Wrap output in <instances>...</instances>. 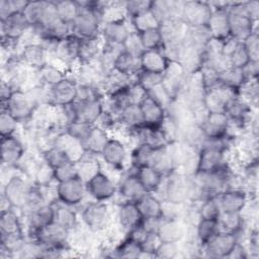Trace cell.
Wrapping results in <instances>:
<instances>
[{"label":"cell","mask_w":259,"mask_h":259,"mask_svg":"<svg viewBox=\"0 0 259 259\" xmlns=\"http://www.w3.org/2000/svg\"><path fill=\"white\" fill-rule=\"evenodd\" d=\"M0 235L1 245L9 248L13 253L25 240L21 220L12 207L3 209L0 212Z\"/></svg>","instance_id":"6da1fadb"},{"label":"cell","mask_w":259,"mask_h":259,"mask_svg":"<svg viewBox=\"0 0 259 259\" xmlns=\"http://www.w3.org/2000/svg\"><path fill=\"white\" fill-rule=\"evenodd\" d=\"M81 222L90 233L104 232L111 223L109 206L104 201L92 200L81 211Z\"/></svg>","instance_id":"7a4b0ae2"},{"label":"cell","mask_w":259,"mask_h":259,"mask_svg":"<svg viewBox=\"0 0 259 259\" xmlns=\"http://www.w3.org/2000/svg\"><path fill=\"white\" fill-rule=\"evenodd\" d=\"M1 104V109L7 110L19 123L31 119L38 108L26 90H13L9 98Z\"/></svg>","instance_id":"3957f363"},{"label":"cell","mask_w":259,"mask_h":259,"mask_svg":"<svg viewBox=\"0 0 259 259\" xmlns=\"http://www.w3.org/2000/svg\"><path fill=\"white\" fill-rule=\"evenodd\" d=\"M231 37L243 41L252 32L257 30L256 23L243 10L242 2H231L228 9Z\"/></svg>","instance_id":"277c9868"},{"label":"cell","mask_w":259,"mask_h":259,"mask_svg":"<svg viewBox=\"0 0 259 259\" xmlns=\"http://www.w3.org/2000/svg\"><path fill=\"white\" fill-rule=\"evenodd\" d=\"M71 233L72 232L53 222L52 224L39 229L29 237V239L38 242L42 248L68 250L70 249Z\"/></svg>","instance_id":"5b68a950"},{"label":"cell","mask_w":259,"mask_h":259,"mask_svg":"<svg viewBox=\"0 0 259 259\" xmlns=\"http://www.w3.org/2000/svg\"><path fill=\"white\" fill-rule=\"evenodd\" d=\"M32 185L21 175H11L3 185L2 197L8 205L14 209H20L25 206Z\"/></svg>","instance_id":"8992f818"},{"label":"cell","mask_w":259,"mask_h":259,"mask_svg":"<svg viewBox=\"0 0 259 259\" xmlns=\"http://www.w3.org/2000/svg\"><path fill=\"white\" fill-rule=\"evenodd\" d=\"M55 194L56 199L64 204L70 206L78 205L86 197V183L79 176L63 182H57Z\"/></svg>","instance_id":"52a82bcc"},{"label":"cell","mask_w":259,"mask_h":259,"mask_svg":"<svg viewBox=\"0 0 259 259\" xmlns=\"http://www.w3.org/2000/svg\"><path fill=\"white\" fill-rule=\"evenodd\" d=\"M86 189L93 200L106 202L117 193V184L101 169L86 182Z\"/></svg>","instance_id":"ba28073f"},{"label":"cell","mask_w":259,"mask_h":259,"mask_svg":"<svg viewBox=\"0 0 259 259\" xmlns=\"http://www.w3.org/2000/svg\"><path fill=\"white\" fill-rule=\"evenodd\" d=\"M211 7L205 1H184L180 19L187 27L204 26L211 14Z\"/></svg>","instance_id":"9c48e42d"},{"label":"cell","mask_w":259,"mask_h":259,"mask_svg":"<svg viewBox=\"0 0 259 259\" xmlns=\"http://www.w3.org/2000/svg\"><path fill=\"white\" fill-rule=\"evenodd\" d=\"M239 243V235L220 231L209 242L202 246L204 252L213 258H228Z\"/></svg>","instance_id":"30bf717a"},{"label":"cell","mask_w":259,"mask_h":259,"mask_svg":"<svg viewBox=\"0 0 259 259\" xmlns=\"http://www.w3.org/2000/svg\"><path fill=\"white\" fill-rule=\"evenodd\" d=\"M100 158L110 168L122 171L128 158L127 148L121 140L110 138L100 153Z\"/></svg>","instance_id":"8fae6325"},{"label":"cell","mask_w":259,"mask_h":259,"mask_svg":"<svg viewBox=\"0 0 259 259\" xmlns=\"http://www.w3.org/2000/svg\"><path fill=\"white\" fill-rule=\"evenodd\" d=\"M77 79L66 76L58 84L49 87L50 105L61 106L73 103L77 97Z\"/></svg>","instance_id":"7c38bea8"},{"label":"cell","mask_w":259,"mask_h":259,"mask_svg":"<svg viewBox=\"0 0 259 259\" xmlns=\"http://www.w3.org/2000/svg\"><path fill=\"white\" fill-rule=\"evenodd\" d=\"M205 138L219 139L229 134V117L226 112H208L198 123Z\"/></svg>","instance_id":"4fadbf2b"},{"label":"cell","mask_w":259,"mask_h":259,"mask_svg":"<svg viewBox=\"0 0 259 259\" xmlns=\"http://www.w3.org/2000/svg\"><path fill=\"white\" fill-rule=\"evenodd\" d=\"M226 152L213 146H201L197 154L196 172H210L225 165L227 163Z\"/></svg>","instance_id":"5bb4252c"},{"label":"cell","mask_w":259,"mask_h":259,"mask_svg":"<svg viewBox=\"0 0 259 259\" xmlns=\"http://www.w3.org/2000/svg\"><path fill=\"white\" fill-rule=\"evenodd\" d=\"M0 29L1 38L18 42L25 32H27L28 29H31V26L23 12H17L11 14L3 20H0Z\"/></svg>","instance_id":"9a60e30c"},{"label":"cell","mask_w":259,"mask_h":259,"mask_svg":"<svg viewBox=\"0 0 259 259\" xmlns=\"http://www.w3.org/2000/svg\"><path fill=\"white\" fill-rule=\"evenodd\" d=\"M222 212H242L249 201V194L243 188H228L218 196Z\"/></svg>","instance_id":"2e32d148"},{"label":"cell","mask_w":259,"mask_h":259,"mask_svg":"<svg viewBox=\"0 0 259 259\" xmlns=\"http://www.w3.org/2000/svg\"><path fill=\"white\" fill-rule=\"evenodd\" d=\"M25 154L22 141L15 135L1 138V163L2 166L16 167Z\"/></svg>","instance_id":"e0dca14e"},{"label":"cell","mask_w":259,"mask_h":259,"mask_svg":"<svg viewBox=\"0 0 259 259\" xmlns=\"http://www.w3.org/2000/svg\"><path fill=\"white\" fill-rule=\"evenodd\" d=\"M17 56L24 66L35 70L41 69L49 63V53L38 41L24 45Z\"/></svg>","instance_id":"ac0fdd59"},{"label":"cell","mask_w":259,"mask_h":259,"mask_svg":"<svg viewBox=\"0 0 259 259\" xmlns=\"http://www.w3.org/2000/svg\"><path fill=\"white\" fill-rule=\"evenodd\" d=\"M116 220L118 226L127 233L141 226L144 219L135 201L122 200L117 207Z\"/></svg>","instance_id":"d6986e66"},{"label":"cell","mask_w":259,"mask_h":259,"mask_svg":"<svg viewBox=\"0 0 259 259\" xmlns=\"http://www.w3.org/2000/svg\"><path fill=\"white\" fill-rule=\"evenodd\" d=\"M131 29L126 19H116L103 22L100 30V37L105 44L122 46Z\"/></svg>","instance_id":"ffe728a7"},{"label":"cell","mask_w":259,"mask_h":259,"mask_svg":"<svg viewBox=\"0 0 259 259\" xmlns=\"http://www.w3.org/2000/svg\"><path fill=\"white\" fill-rule=\"evenodd\" d=\"M139 105L144 117V124L154 127H161L167 116L166 108L149 94H147Z\"/></svg>","instance_id":"44dd1931"},{"label":"cell","mask_w":259,"mask_h":259,"mask_svg":"<svg viewBox=\"0 0 259 259\" xmlns=\"http://www.w3.org/2000/svg\"><path fill=\"white\" fill-rule=\"evenodd\" d=\"M74 108L76 114L75 121H82L94 125L104 110L103 99L74 101Z\"/></svg>","instance_id":"7402d4cb"},{"label":"cell","mask_w":259,"mask_h":259,"mask_svg":"<svg viewBox=\"0 0 259 259\" xmlns=\"http://www.w3.org/2000/svg\"><path fill=\"white\" fill-rule=\"evenodd\" d=\"M228 9H212L206 24L212 39L224 41L231 37Z\"/></svg>","instance_id":"603a6c76"},{"label":"cell","mask_w":259,"mask_h":259,"mask_svg":"<svg viewBox=\"0 0 259 259\" xmlns=\"http://www.w3.org/2000/svg\"><path fill=\"white\" fill-rule=\"evenodd\" d=\"M79 44L80 38L71 33L58 42L56 51L53 55L62 65H73L74 63L78 62Z\"/></svg>","instance_id":"cb8c5ba5"},{"label":"cell","mask_w":259,"mask_h":259,"mask_svg":"<svg viewBox=\"0 0 259 259\" xmlns=\"http://www.w3.org/2000/svg\"><path fill=\"white\" fill-rule=\"evenodd\" d=\"M27 223L28 238L31 237L39 229L54 222V205L48 202L25 214Z\"/></svg>","instance_id":"d4e9b609"},{"label":"cell","mask_w":259,"mask_h":259,"mask_svg":"<svg viewBox=\"0 0 259 259\" xmlns=\"http://www.w3.org/2000/svg\"><path fill=\"white\" fill-rule=\"evenodd\" d=\"M117 193L123 200L136 201L147 193L135 172L122 175L117 182Z\"/></svg>","instance_id":"484cf974"},{"label":"cell","mask_w":259,"mask_h":259,"mask_svg":"<svg viewBox=\"0 0 259 259\" xmlns=\"http://www.w3.org/2000/svg\"><path fill=\"white\" fill-rule=\"evenodd\" d=\"M142 71L153 72L158 74H164L168 68L169 60L160 50H148L140 58Z\"/></svg>","instance_id":"4316f807"},{"label":"cell","mask_w":259,"mask_h":259,"mask_svg":"<svg viewBox=\"0 0 259 259\" xmlns=\"http://www.w3.org/2000/svg\"><path fill=\"white\" fill-rule=\"evenodd\" d=\"M170 175L171 179H169L166 186L167 199L171 203L180 204L189 197L191 182H188L182 176L173 177L172 173Z\"/></svg>","instance_id":"83f0119b"},{"label":"cell","mask_w":259,"mask_h":259,"mask_svg":"<svg viewBox=\"0 0 259 259\" xmlns=\"http://www.w3.org/2000/svg\"><path fill=\"white\" fill-rule=\"evenodd\" d=\"M143 219H163L164 206L162 201L153 193L147 192L135 201Z\"/></svg>","instance_id":"f1b7e54d"},{"label":"cell","mask_w":259,"mask_h":259,"mask_svg":"<svg viewBox=\"0 0 259 259\" xmlns=\"http://www.w3.org/2000/svg\"><path fill=\"white\" fill-rule=\"evenodd\" d=\"M103 40L100 36L92 38H80L78 63L79 64H91L95 62L102 51Z\"/></svg>","instance_id":"f546056e"},{"label":"cell","mask_w":259,"mask_h":259,"mask_svg":"<svg viewBox=\"0 0 259 259\" xmlns=\"http://www.w3.org/2000/svg\"><path fill=\"white\" fill-rule=\"evenodd\" d=\"M157 235L160 241L179 242L184 236V227L177 218H163Z\"/></svg>","instance_id":"4dcf8cb0"},{"label":"cell","mask_w":259,"mask_h":259,"mask_svg":"<svg viewBox=\"0 0 259 259\" xmlns=\"http://www.w3.org/2000/svg\"><path fill=\"white\" fill-rule=\"evenodd\" d=\"M149 165L154 167L164 176L170 175L171 173H173L176 164L170 152L169 144L167 146L157 148L153 151Z\"/></svg>","instance_id":"1f68e13d"},{"label":"cell","mask_w":259,"mask_h":259,"mask_svg":"<svg viewBox=\"0 0 259 259\" xmlns=\"http://www.w3.org/2000/svg\"><path fill=\"white\" fill-rule=\"evenodd\" d=\"M54 205V223L67 229L70 232L78 228V215L72 206L64 204L60 201L53 202Z\"/></svg>","instance_id":"d6a6232c"},{"label":"cell","mask_w":259,"mask_h":259,"mask_svg":"<svg viewBox=\"0 0 259 259\" xmlns=\"http://www.w3.org/2000/svg\"><path fill=\"white\" fill-rule=\"evenodd\" d=\"M136 175L138 176L140 182L144 186L145 190L149 193H154L157 191L163 182L165 177L158 170L150 165H144L135 170Z\"/></svg>","instance_id":"836d02e7"},{"label":"cell","mask_w":259,"mask_h":259,"mask_svg":"<svg viewBox=\"0 0 259 259\" xmlns=\"http://www.w3.org/2000/svg\"><path fill=\"white\" fill-rule=\"evenodd\" d=\"M113 70L125 77L136 78V76L142 71L140 58L134 57L122 50L114 61Z\"/></svg>","instance_id":"e575fe53"},{"label":"cell","mask_w":259,"mask_h":259,"mask_svg":"<svg viewBox=\"0 0 259 259\" xmlns=\"http://www.w3.org/2000/svg\"><path fill=\"white\" fill-rule=\"evenodd\" d=\"M109 139L110 136L107 131L94 124L86 140L83 142L82 146L85 152L100 156V153L102 152L104 146Z\"/></svg>","instance_id":"d590c367"},{"label":"cell","mask_w":259,"mask_h":259,"mask_svg":"<svg viewBox=\"0 0 259 259\" xmlns=\"http://www.w3.org/2000/svg\"><path fill=\"white\" fill-rule=\"evenodd\" d=\"M98 155H94L88 152L84 154L76 161L78 176L86 183L92 176H94L98 171H100L101 163L98 160Z\"/></svg>","instance_id":"8d00e7d4"},{"label":"cell","mask_w":259,"mask_h":259,"mask_svg":"<svg viewBox=\"0 0 259 259\" xmlns=\"http://www.w3.org/2000/svg\"><path fill=\"white\" fill-rule=\"evenodd\" d=\"M118 125L124 130L133 131L144 125V117L139 104H131L122 109L117 115Z\"/></svg>","instance_id":"74e56055"},{"label":"cell","mask_w":259,"mask_h":259,"mask_svg":"<svg viewBox=\"0 0 259 259\" xmlns=\"http://www.w3.org/2000/svg\"><path fill=\"white\" fill-rule=\"evenodd\" d=\"M66 71L59 65L48 63L38 70V84L52 87L66 77Z\"/></svg>","instance_id":"f35d334b"},{"label":"cell","mask_w":259,"mask_h":259,"mask_svg":"<svg viewBox=\"0 0 259 259\" xmlns=\"http://www.w3.org/2000/svg\"><path fill=\"white\" fill-rule=\"evenodd\" d=\"M219 79L221 85L227 86L238 91H240L243 85L247 82L244 72L241 68H235L230 66L220 71Z\"/></svg>","instance_id":"ab89813d"},{"label":"cell","mask_w":259,"mask_h":259,"mask_svg":"<svg viewBox=\"0 0 259 259\" xmlns=\"http://www.w3.org/2000/svg\"><path fill=\"white\" fill-rule=\"evenodd\" d=\"M221 231L219 221L199 219L195 225L196 239L202 247Z\"/></svg>","instance_id":"60d3db41"},{"label":"cell","mask_w":259,"mask_h":259,"mask_svg":"<svg viewBox=\"0 0 259 259\" xmlns=\"http://www.w3.org/2000/svg\"><path fill=\"white\" fill-rule=\"evenodd\" d=\"M219 224L221 231L239 235L245 226V220L242 212H222Z\"/></svg>","instance_id":"b9f144b4"},{"label":"cell","mask_w":259,"mask_h":259,"mask_svg":"<svg viewBox=\"0 0 259 259\" xmlns=\"http://www.w3.org/2000/svg\"><path fill=\"white\" fill-rule=\"evenodd\" d=\"M143 252L140 242L126 237L113 249V255L120 258H140Z\"/></svg>","instance_id":"7bdbcfd3"},{"label":"cell","mask_w":259,"mask_h":259,"mask_svg":"<svg viewBox=\"0 0 259 259\" xmlns=\"http://www.w3.org/2000/svg\"><path fill=\"white\" fill-rule=\"evenodd\" d=\"M55 2H56L57 13L59 18L66 23L72 24L80 10L79 2L70 1V0H62V1H55Z\"/></svg>","instance_id":"ee69618b"},{"label":"cell","mask_w":259,"mask_h":259,"mask_svg":"<svg viewBox=\"0 0 259 259\" xmlns=\"http://www.w3.org/2000/svg\"><path fill=\"white\" fill-rule=\"evenodd\" d=\"M197 214L198 218L202 220L219 221L222 214V210L220 207V203L218 201V196L209 197L202 200L197 210Z\"/></svg>","instance_id":"f6af8a7d"},{"label":"cell","mask_w":259,"mask_h":259,"mask_svg":"<svg viewBox=\"0 0 259 259\" xmlns=\"http://www.w3.org/2000/svg\"><path fill=\"white\" fill-rule=\"evenodd\" d=\"M154 150H155L154 148H152L147 144H144V143L137 144L130 156L133 167L137 169L141 166L149 165V162Z\"/></svg>","instance_id":"bcb514c9"},{"label":"cell","mask_w":259,"mask_h":259,"mask_svg":"<svg viewBox=\"0 0 259 259\" xmlns=\"http://www.w3.org/2000/svg\"><path fill=\"white\" fill-rule=\"evenodd\" d=\"M130 21L132 23L133 30H135L137 32H143V31H146L149 29L161 27L159 21L157 20V18L155 17V15L153 14V12L151 10L146 13H143L137 17L130 19Z\"/></svg>","instance_id":"7dc6e473"},{"label":"cell","mask_w":259,"mask_h":259,"mask_svg":"<svg viewBox=\"0 0 259 259\" xmlns=\"http://www.w3.org/2000/svg\"><path fill=\"white\" fill-rule=\"evenodd\" d=\"M41 157H42V161L51 165L53 168H56L62 165L63 163L69 160H72L64 150H62L60 147L55 145L45 149L41 153Z\"/></svg>","instance_id":"c3c4849f"},{"label":"cell","mask_w":259,"mask_h":259,"mask_svg":"<svg viewBox=\"0 0 259 259\" xmlns=\"http://www.w3.org/2000/svg\"><path fill=\"white\" fill-rule=\"evenodd\" d=\"M141 39L146 51L148 50H160L164 46V37L161 31V27L149 29L143 32H139Z\"/></svg>","instance_id":"681fc988"},{"label":"cell","mask_w":259,"mask_h":259,"mask_svg":"<svg viewBox=\"0 0 259 259\" xmlns=\"http://www.w3.org/2000/svg\"><path fill=\"white\" fill-rule=\"evenodd\" d=\"M53 181H56L54 168L42 161L35 168L34 184L40 187H49Z\"/></svg>","instance_id":"f907efd6"},{"label":"cell","mask_w":259,"mask_h":259,"mask_svg":"<svg viewBox=\"0 0 259 259\" xmlns=\"http://www.w3.org/2000/svg\"><path fill=\"white\" fill-rule=\"evenodd\" d=\"M122 50L134 57L141 58L146 50L144 49L140 33L132 29L122 44Z\"/></svg>","instance_id":"816d5d0a"},{"label":"cell","mask_w":259,"mask_h":259,"mask_svg":"<svg viewBox=\"0 0 259 259\" xmlns=\"http://www.w3.org/2000/svg\"><path fill=\"white\" fill-rule=\"evenodd\" d=\"M153 1L151 0H131L124 1V11L126 18H134L151 10Z\"/></svg>","instance_id":"f5cc1de1"},{"label":"cell","mask_w":259,"mask_h":259,"mask_svg":"<svg viewBox=\"0 0 259 259\" xmlns=\"http://www.w3.org/2000/svg\"><path fill=\"white\" fill-rule=\"evenodd\" d=\"M163 79H164V74H158V73L147 72V71H141L136 76V82L140 84L147 92L161 85L163 83Z\"/></svg>","instance_id":"db71d44e"},{"label":"cell","mask_w":259,"mask_h":259,"mask_svg":"<svg viewBox=\"0 0 259 259\" xmlns=\"http://www.w3.org/2000/svg\"><path fill=\"white\" fill-rule=\"evenodd\" d=\"M44 1H28L23 14L25 15L27 21L29 22L31 27H36L39 25L42 15Z\"/></svg>","instance_id":"11a10c76"},{"label":"cell","mask_w":259,"mask_h":259,"mask_svg":"<svg viewBox=\"0 0 259 259\" xmlns=\"http://www.w3.org/2000/svg\"><path fill=\"white\" fill-rule=\"evenodd\" d=\"M92 124L86 123V122H82V121H73L69 124H67L64 128V131L70 135L71 137H73L75 140L79 141L81 144H83V142L86 140L87 136L89 135L91 128H92Z\"/></svg>","instance_id":"9f6ffc18"},{"label":"cell","mask_w":259,"mask_h":259,"mask_svg":"<svg viewBox=\"0 0 259 259\" xmlns=\"http://www.w3.org/2000/svg\"><path fill=\"white\" fill-rule=\"evenodd\" d=\"M19 121L7 110L1 109L0 113V135L1 138L15 135Z\"/></svg>","instance_id":"6f0895ef"},{"label":"cell","mask_w":259,"mask_h":259,"mask_svg":"<svg viewBox=\"0 0 259 259\" xmlns=\"http://www.w3.org/2000/svg\"><path fill=\"white\" fill-rule=\"evenodd\" d=\"M56 182H63L78 176L77 164L74 160H69L62 165L54 168Z\"/></svg>","instance_id":"680465c9"},{"label":"cell","mask_w":259,"mask_h":259,"mask_svg":"<svg viewBox=\"0 0 259 259\" xmlns=\"http://www.w3.org/2000/svg\"><path fill=\"white\" fill-rule=\"evenodd\" d=\"M229 66L235 67V68H243L248 64V62L251 60L245 47L242 42H240L228 56L227 58Z\"/></svg>","instance_id":"91938a15"},{"label":"cell","mask_w":259,"mask_h":259,"mask_svg":"<svg viewBox=\"0 0 259 259\" xmlns=\"http://www.w3.org/2000/svg\"><path fill=\"white\" fill-rule=\"evenodd\" d=\"M28 1L22 0H1L0 1V20H3L13 13L23 12Z\"/></svg>","instance_id":"94428289"},{"label":"cell","mask_w":259,"mask_h":259,"mask_svg":"<svg viewBox=\"0 0 259 259\" xmlns=\"http://www.w3.org/2000/svg\"><path fill=\"white\" fill-rule=\"evenodd\" d=\"M178 253H179L178 242L161 241L155 251V256H156V258L170 259V258L176 257L178 255Z\"/></svg>","instance_id":"6125c7cd"},{"label":"cell","mask_w":259,"mask_h":259,"mask_svg":"<svg viewBox=\"0 0 259 259\" xmlns=\"http://www.w3.org/2000/svg\"><path fill=\"white\" fill-rule=\"evenodd\" d=\"M249 57L253 61H259V36L257 30L252 32L242 41Z\"/></svg>","instance_id":"be15d7a7"},{"label":"cell","mask_w":259,"mask_h":259,"mask_svg":"<svg viewBox=\"0 0 259 259\" xmlns=\"http://www.w3.org/2000/svg\"><path fill=\"white\" fill-rule=\"evenodd\" d=\"M247 81L258 79L259 75V61L250 60L246 66L242 68Z\"/></svg>","instance_id":"e7e4bbea"},{"label":"cell","mask_w":259,"mask_h":259,"mask_svg":"<svg viewBox=\"0 0 259 259\" xmlns=\"http://www.w3.org/2000/svg\"><path fill=\"white\" fill-rule=\"evenodd\" d=\"M242 8L245 13L255 22L259 17V2L258 1H245L242 2Z\"/></svg>","instance_id":"03108f58"},{"label":"cell","mask_w":259,"mask_h":259,"mask_svg":"<svg viewBox=\"0 0 259 259\" xmlns=\"http://www.w3.org/2000/svg\"><path fill=\"white\" fill-rule=\"evenodd\" d=\"M249 250L251 253L258 254V233L257 231H251L249 235Z\"/></svg>","instance_id":"003e7915"}]
</instances>
